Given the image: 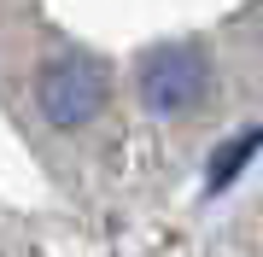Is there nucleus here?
I'll list each match as a JSON object with an SVG mask.
<instances>
[{
  "instance_id": "f257e3e1",
  "label": "nucleus",
  "mask_w": 263,
  "mask_h": 257,
  "mask_svg": "<svg viewBox=\"0 0 263 257\" xmlns=\"http://www.w3.org/2000/svg\"><path fill=\"white\" fill-rule=\"evenodd\" d=\"M35 88H41V111H47V123H59V129L88 123V117H100V105H105V70L88 53L53 58V65L41 70Z\"/></svg>"
},
{
  "instance_id": "f03ea898",
  "label": "nucleus",
  "mask_w": 263,
  "mask_h": 257,
  "mask_svg": "<svg viewBox=\"0 0 263 257\" xmlns=\"http://www.w3.org/2000/svg\"><path fill=\"white\" fill-rule=\"evenodd\" d=\"M205 53L193 47V41H170V47L158 53H146V65H141V100L152 105V111H164V117H176V111H187V105L205 94Z\"/></svg>"
},
{
  "instance_id": "7ed1b4c3",
  "label": "nucleus",
  "mask_w": 263,
  "mask_h": 257,
  "mask_svg": "<svg viewBox=\"0 0 263 257\" xmlns=\"http://www.w3.org/2000/svg\"><path fill=\"white\" fill-rule=\"evenodd\" d=\"M257 146H263V129H240L228 146H216V158H211V187L222 193L228 181H234V175L246 170V164L257 158Z\"/></svg>"
}]
</instances>
